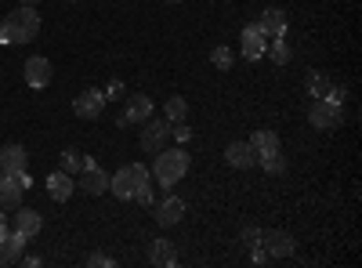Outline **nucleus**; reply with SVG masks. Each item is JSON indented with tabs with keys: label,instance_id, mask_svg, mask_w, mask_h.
<instances>
[{
	"label": "nucleus",
	"instance_id": "72a5a7b5",
	"mask_svg": "<svg viewBox=\"0 0 362 268\" xmlns=\"http://www.w3.org/2000/svg\"><path fill=\"white\" fill-rule=\"evenodd\" d=\"M0 177H4V170H0Z\"/></svg>",
	"mask_w": 362,
	"mask_h": 268
},
{
	"label": "nucleus",
	"instance_id": "20e7f679",
	"mask_svg": "<svg viewBox=\"0 0 362 268\" xmlns=\"http://www.w3.org/2000/svg\"><path fill=\"white\" fill-rule=\"evenodd\" d=\"M341 116H344L341 102H334V98H315L308 120H312V127H319V131H334V127H341Z\"/></svg>",
	"mask_w": 362,
	"mask_h": 268
},
{
	"label": "nucleus",
	"instance_id": "f8f14e48",
	"mask_svg": "<svg viewBox=\"0 0 362 268\" xmlns=\"http://www.w3.org/2000/svg\"><path fill=\"white\" fill-rule=\"evenodd\" d=\"M261 247L268 250V257H290L293 254V235L290 232H264V240H261Z\"/></svg>",
	"mask_w": 362,
	"mask_h": 268
},
{
	"label": "nucleus",
	"instance_id": "0eeeda50",
	"mask_svg": "<svg viewBox=\"0 0 362 268\" xmlns=\"http://www.w3.org/2000/svg\"><path fill=\"white\" fill-rule=\"evenodd\" d=\"M29 189V174H4L0 177V206H15Z\"/></svg>",
	"mask_w": 362,
	"mask_h": 268
},
{
	"label": "nucleus",
	"instance_id": "f704fd0d",
	"mask_svg": "<svg viewBox=\"0 0 362 268\" xmlns=\"http://www.w3.org/2000/svg\"><path fill=\"white\" fill-rule=\"evenodd\" d=\"M66 4H73V0H66Z\"/></svg>",
	"mask_w": 362,
	"mask_h": 268
},
{
	"label": "nucleus",
	"instance_id": "f257e3e1",
	"mask_svg": "<svg viewBox=\"0 0 362 268\" xmlns=\"http://www.w3.org/2000/svg\"><path fill=\"white\" fill-rule=\"evenodd\" d=\"M37 33H40V15L29 4H18V11H11L0 25V44H29L37 40Z\"/></svg>",
	"mask_w": 362,
	"mask_h": 268
},
{
	"label": "nucleus",
	"instance_id": "393cba45",
	"mask_svg": "<svg viewBox=\"0 0 362 268\" xmlns=\"http://www.w3.org/2000/svg\"><path fill=\"white\" fill-rule=\"evenodd\" d=\"M257 163H261L268 174H283V170H286V156H283V148H279V153H268V156H261Z\"/></svg>",
	"mask_w": 362,
	"mask_h": 268
},
{
	"label": "nucleus",
	"instance_id": "7c9ffc66",
	"mask_svg": "<svg viewBox=\"0 0 362 268\" xmlns=\"http://www.w3.org/2000/svg\"><path fill=\"white\" fill-rule=\"evenodd\" d=\"M8 232V221H4V214H0V235H4Z\"/></svg>",
	"mask_w": 362,
	"mask_h": 268
},
{
	"label": "nucleus",
	"instance_id": "473e14b6",
	"mask_svg": "<svg viewBox=\"0 0 362 268\" xmlns=\"http://www.w3.org/2000/svg\"><path fill=\"white\" fill-rule=\"evenodd\" d=\"M163 4H181V0H163Z\"/></svg>",
	"mask_w": 362,
	"mask_h": 268
},
{
	"label": "nucleus",
	"instance_id": "9b49d317",
	"mask_svg": "<svg viewBox=\"0 0 362 268\" xmlns=\"http://www.w3.org/2000/svg\"><path fill=\"white\" fill-rule=\"evenodd\" d=\"M286 11L283 8H264L261 11V22H257V29L264 37H286Z\"/></svg>",
	"mask_w": 362,
	"mask_h": 268
},
{
	"label": "nucleus",
	"instance_id": "7ed1b4c3",
	"mask_svg": "<svg viewBox=\"0 0 362 268\" xmlns=\"http://www.w3.org/2000/svg\"><path fill=\"white\" fill-rule=\"evenodd\" d=\"M145 182H148V170H145L141 163H127V167H119V170L112 174L109 189H112L119 199H134V189L145 185Z\"/></svg>",
	"mask_w": 362,
	"mask_h": 268
},
{
	"label": "nucleus",
	"instance_id": "bb28decb",
	"mask_svg": "<svg viewBox=\"0 0 362 268\" xmlns=\"http://www.w3.org/2000/svg\"><path fill=\"white\" fill-rule=\"evenodd\" d=\"M210 62H214L218 69H228L232 66V51L228 47H214V51H210Z\"/></svg>",
	"mask_w": 362,
	"mask_h": 268
},
{
	"label": "nucleus",
	"instance_id": "dca6fc26",
	"mask_svg": "<svg viewBox=\"0 0 362 268\" xmlns=\"http://www.w3.org/2000/svg\"><path fill=\"white\" fill-rule=\"evenodd\" d=\"M181 218H185V199H177V196H167L160 203V211H156V221L167 228V225H177Z\"/></svg>",
	"mask_w": 362,
	"mask_h": 268
},
{
	"label": "nucleus",
	"instance_id": "6e6552de",
	"mask_svg": "<svg viewBox=\"0 0 362 268\" xmlns=\"http://www.w3.org/2000/svg\"><path fill=\"white\" fill-rule=\"evenodd\" d=\"M22 76H25V83H29V87H47V83H51V76H54V69H51L47 58L33 54V58H29V62L22 66Z\"/></svg>",
	"mask_w": 362,
	"mask_h": 268
},
{
	"label": "nucleus",
	"instance_id": "1a4fd4ad",
	"mask_svg": "<svg viewBox=\"0 0 362 268\" xmlns=\"http://www.w3.org/2000/svg\"><path fill=\"white\" fill-rule=\"evenodd\" d=\"M167 138H170V124L167 120H156V124H148L141 131V148L156 156V153H163V148H167Z\"/></svg>",
	"mask_w": 362,
	"mask_h": 268
},
{
	"label": "nucleus",
	"instance_id": "9d476101",
	"mask_svg": "<svg viewBox=\"0 0 362 268\" xmlns=\"http://www.w3.org/2000/svg\"><path fill=\"white\" fill-rule=\"evenodd\" d=\"M148 116H153V98L148 95H131L127 98V112L119 116V127H127V124H141V120H148Z\"/></svg>",
	"mask_w": 362,
	"mask_h": 268
},
{
	"label": "nucleus",
	"instance_id": "c756f323",
	"mask_svg": "<svg viewBox=\"0 0 362 268\" xmlns=\"http://www.w3.org/2000/svg\"><path fill=\"white\" fill-rule=\"evenodd\" d=\"M102 95H105V98H109V95H124V83L112 80V83H109V91H102Z\"/></svg>",
	"mask_w": 362,
	"mask_h": 268
},
{
	"label": "nucleus",
	"instance_id": "5701e85b",
	"mask_svg": "<svg viewBox=\"0 0 362 268\" xmlns=\"http://www.w3.org/2000/svg\"><path fill=\"white\" fill-rule=\"evenodd\" d=\"M268 54H272V62L276 66H286L290 62V44H286V37H272V47H264Z\"/></svg>",
	"mask_w": 362,
	"mask_h": 268
},
{
	"label": "nucleus",
	"instance_id": "412c9836",
	"mask_svg": "<svg viewBox=\"0 0 362 268\" xmlns=\"http://www.w3.org/2000/svg\"><path fill=\"white\" fill-rule=\"evenodd\" d=\"M153 264H160V268H170V264H177V250H174V243H167V240H156L153 243Z\"/></svg>",
	"mask_w": 362,
	"mask_h": 268
},
{
	"label": "nucleus",
	"instance_id": "c85d7f7f",
	"mask_svg": "<svg viewBox=\"0 0 362 268\" xmlns=\"http://www.w3.org/2000/svg\"><path fill=\"white\" fill-rule=\"evenodd\" d=\"M87 264H90V268H112V257H109V254H90Z\"/></svg>",
	"mask_w": 362,
	"mask_h": 268
},
{
	"label": "nucleus",
	"instance_id": "f03ea898",
	"mask_svg": "<svg viewBox=\"0 0 362 268\" xmlns=\"http://www.w3.org/2000/svg\"><path fill=\"white\" fill-rule=\"evenodd\" d=\"M185 174H189V153L185 148H163V153H156L153 177L160 185H177Z\"/></svg>",
	"mask_w": 362,
	"mask_h": 268
},
{
	"label": "nucleus",
	"instance_id": "423d86ee",
	"mask_svg": "<svg viewBox=\"0 0 362 268\" xmlns=\"http://www.w3.org/2000/svg\"><path fill=\"white\" fill-rule=\"evenodd\" d=\"M102 109H105V95L98 91V87H87V91L73 102V112L80 116V120H98Z\"/></svg>",
	"mask_w": 362,
	"mask_h": 268
},
{
	"label": "nucleus",
	"instance_id": "2eb2a0df",
	"mask_svg": "<svg viewBox=\"0 0 362 268\" xmlns=\"http://www.w3.org/2000/svg\"><path fill=\"white\" fill-rule=\"evenodd\" d=\"M73 189H76V182H73V174H66V170H54V174L47 177V192H51V199H58V203H66V199L73 196Z\"/></svg>",
	"mask_w": 362,
	"mask_h": 268
},
{
	"label": "nucleus",
	"instance_id": "aec40b11",
	"mask_svg": "<svg viewBox=\"0 0 362 268\" xmlns=\"http://www.w3.org/2000/svg\"><path fill=\"white\" fill-rule=\"evenodd\" d=\"M250 148H254V156L261 160V156H268V153H279V134L276 131H257L254 138H250Z\"/></svg>",
	"mask_w": 362,
	"mask_h": 268
},
{
	"label": "nucleus",
	"instance_id": "4be33fe9",
	"mask_svg": "<svg viewBox=\"0 0 362 268\" xmlns=\"http://www.w3.org/2000/svg\"><path fill=\"white\" fill-rule=\"evenodd\" d=\"M185 116H189V102L185 98H167V109H163L167 124H185Z\"/></svg>",
	"mask_w": 362,
	"mask_h": 268
},
{
	"label": "nucleus",
	"instance_id": "6ab92c4d",
	"mask_svg": "<svg viewBox=\"0 0 362 268\" xmlns=\"http://www.w3.org/2000/svg\"><path fill=\"white\" fill-rule=\"evenodd\" d=\"M22 247H25V235H18V232H4L0 235V264H11L15 257H22Z\"/></svg>",
	"mask_w": 362,
	"mask_h": 268
},
{
	"label": "nucleus",
	"instance_id": "a211bd4d",
	"mask_svg": "<svg viewBox=\"0 0 362 268\" xmlns=\"http://www.w3.org/2000/svg\"><path fill=\"white\" fill-rule=\"evenodd\" d=\"M40 228H44V218H40L37 211H18V214H15V232L25 235V240L40 235Z\"/></svg>",
	"mask_w": 362,
	"mask_h": 268
},
{
	"label": "nucleus",
	"instance_id": "b1692460",
	"mask_svg": "<svg viewBox=\"0 0 362 268\" xmlns=\"http://www.w3.org/2000/svg\"><path fill=\"white\" fill-rule=\"evenodd\" d=\"M83 163H87V156L80 153V148H66V153H62V170L66 174H80Z\"/></svg>",
	"mask_w": 362,
	"mask_h": 268
},
{
	"label": "nucleus",
	"instance_id": "2f4dec72",
	"mask_svg": "<svg viewBox=\"0 0 362 268\" xmlns=\"http://www.w3.org/2000/svg\"><path fill=\"white\" fill-rule=\"evenodd\" d=\"M18 4H29V8H37V4H40V0H18Z\"/></svg>",
	"mask_w": 362,
	"mask_h": 268
},
{
	"label": "nucleus",
	"instance_id": "cd10ccee",
	"mask_svg": "<svg viewBox=\"0 0 362 268\" xmlns=\"http://www.w3.org/2000/svg\"><path fill=\"white\" fill-rule=\"evenodd\" d=\"M261 240H264V232H261V228H254V225H247V228H243V243H247L250 250H254V247H261Z\"/></svg>",
	"mask_w": 362,
	"mask_h": 268
},
{
	"label": "nucleus",
	"instance_id": "4468645a",
	"mask_svg": "<svg viewBox=\"0 0 362 268\" xmlns=\"http://www.w3.org/2000/svg\"><path fill=\"white\" fill-rule=\"evenodd\" d=\"M225 160L235 167V170H247V167H254V148H250V141H232L228 148H225Z\"/></svg>",
	"mask_w": 362,
	"mask_h": 268
},
{
	"label": "nucleus",
	"instance_id": "f3484780",
	"mask_svg": "<svg viewBox=\"0 0 362 268\" xmlns=\"http://www.w3.org/2000/svg\"><path fill=\"white\" fill-rule=\"evenodd\" d=\"M264 47H268V37L261 33L257 25H247V29H243V54L254 62V58H261V54H264Z\"/></svg>",
	"mask_w": 362,
	"mask_h": 268
},
{
	"label": "nucleus",
	"instance_id": "a878e982",
	"mask_svg": "<svg viewBox=\"0 0 362 268\" xmlns=\"http://www.w3.org/2000/svg\"><path fill=\"white\" fill-rule=\"evenodd\" d=\"M329 91H334L329 76H308V95H312V98H326Z\"/></svg>",
	"mask_w": 362,
	"mask_h": 268
},
{
	"label": "nucleus",
	"instance_id": "39448f33",
	"mask_svg": "<svg viewBox=\"0 0 362 268\" xmlns=\"http://www.w3.org/2000/svg\"><path fill=\"white\" fill-rule=\"evenodd\" d=\"M109 189V174L87 156V163H83V170H80V192H87V196H102Z\"/></svg>",
	"mask_w": 362,
	"mask_h": 268
},
{
	"label": "nucleus",
	"instance_id": "ddd939ff",
	"mask_svg": "<svg viewBox=\"0 0 362 268\" xmlns=\"http://www.w3.org/2000/svg\"><path fill=\"white\" fill-rule=\"evenodd\" d=\"M25 163H29V156H25L22 145H4L0 148V170L4 174H25Z\"/></svg>",
	"mask_w": 362,
	"mask_h": 268
}]
</instances>
